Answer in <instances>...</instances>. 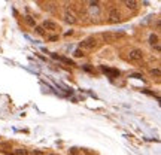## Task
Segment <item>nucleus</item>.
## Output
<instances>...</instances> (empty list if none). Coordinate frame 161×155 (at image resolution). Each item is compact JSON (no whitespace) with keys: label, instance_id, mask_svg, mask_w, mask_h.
I'll list each match as a JSON object with an SVG mask.
<instances>
[{"label":"nucleus","instance_id":"5","mask_svg":"<svg viewBox=\"0 0 161 155\" xmlns=\"http://www.w3.org/2000/svg\"><path fill=\"white\" fill-rule=\"evenodd\" d=\"M42 29H46V30H51V32H55L57 29H58V24L57 23H54V21H45L43 24H42Z\"/></svg>","mask_w":161,"mask_h":155},{"label":"nucleus","instance_id":"10","mask_svg":"<svg viewBox=\"0 0 161 155\" xmlns=\"http://www.w3.org/2000/svg\"><path fill=\"white\" fill-rule=\"evenodd\" d=\"M151 75L158 78V76H160V69H152V70H151Z\"/></svg>","mask_w":161,"mask_h":155},{"label":"nucleus","instance_id":"14","mask_svg":"<svg viewBox=\"0 0 161 155\" xmlns=\"http://www.w3.org/2000/svg\"><path fill=\"white\" fill-rule=\"evenodd\" d=\"M49 155H54V154H49Z\"/></svg>","mask_w":161,"mask_h":155},{"label":"nucleus","instance_id":"3","mask_svg":"<svg viewBox=\"0 0 161 155\" xmlns=\"http://www.w3.org/2000/svg\"><path fill=\"white\" fill-rule=\"evenodd\" d=\"M143 58V52L140 49H131L128 52V60L130 61H140Z\"/></svg>","mask_w":161,"mask_h":155},{"label":"nucleus","instance_id":"11","mask_svg":"<svg viewBox=\"0 0 161 155\" xmlns=\"http://www.w3.org/2000/svg\"><path fill=\"white\" fill-rule=\"evenodd\" d=\"M36 32H37L39 35H42V36L45 35V32H43V29H42V27H37V29H36Z\"/></svg>","mask_w":161,"mask_h":155},{"label":"nucleus","instance_id":"12","mask_svg":"<svg viewBox=\"0 0 161 155\" xmlns=\"http://www.w3.org/2000/svg\"><path fill=\"white\" fill-rule=\"evenodd\" d=\"M75 55H76V57H82V55H84V51H81V49H78V51L75 52Z\"/></svg>","mask_w":161,"mask_h":155},{"label":"nucleus","instance_id":"4","mask_svg":"<svg viewBox=\"0 0 161 155\" xmlns=\"http://www.w3.org/2000/svg\"><path fill=\"white\" fill-rule=\"evenodd\" d=\"M109 21L110 23H119L121 21V14H119L118 9H112L109 12Z\"/></svg>","mask_w":161,"mask_h":155},{"label":"nucleus","instance_id":"6","mask_svg":"<svg viewBox=\"0 0 161 155\" xmlns=\"http://www.w3.org/2000/svg\"><path fill=\"white\" fill-rule=\"evenodd\" d=\"M118 37H119V35H116V33H110V32L103 33V39H104L106 42H115Z\"/></svg>","mask_w":161,"mask_h":155},{"label":"nucleus","instance_id":"2","mask_svg":"<svg viewBox=\"0 0 161 155\" xmlns=\"http://www.w3.org/2000/svg\"><path fill=\"white\" fill-rule=\"evenodd\" d=\"M63 18H64V21H66L67 24H75V23L78 21V18H76L75 12H73V11H70V9H66V11H64Z\"/></svg>","mask_w":161,"mask_h":155},{"label":"nucleus","instance_id":"9","mask_svg":"<svg viewBox=\"0 0 161 155\" xmlns=\"http://www.w3.org/2000/svg\"><path fill=\"white\" fill-rule=\"evenodd\" d=\"M15 154L17 155H27V151L26 149H15Z\"/></svg>","mask_w":161,"mask_h":155},{"label":"nucleus","instance_id":"8","mask_svg":"<svg viewBox=\"0 0 161 155\" xmlns=\"http://www.w3.org/2000/svg\"><path fill=\"white\" fill-rule=\"evenodd\" d=\"M149 43H151L152 46L160 45V42H158V36H157V35H151V36H149Z\"/></svg>","mask_w":161,"mask_h":155},{"label":"nucleus","instance_id":"7","mask_svg":"<svg viewBox=\"0 0 161 155\" xmlns=\"http://www.w3.org/2000/svg\"><path fill=\"white\" fill-rule=\"evenodd\" d=\"M124 5H125L128 9H137V8H139V3L134 2V0H125Z\"/></svg>","mask_w":161,"mask_h":155},{"label":"nucleus","instance_id":"13","mask_svg":"<svg viewBox=\"0 0 161 155\" xmlns=\"http://www.w3.org/2000/svg\"><path fill=\"white\" fill-rule=\"evenodd\" d=\"M27 23H29V24H32V26H33V24H35V23H33V20H32V18H30V17H27Z\"/></svg>","mask_w":161,"mask_h":155},{"label":"nucleus","instance_id":"1","mask_svg":"<svg viewBox=\"0 0 161 155\" xmlns=\"http://www.w3.org/2000/svg\"><path fill=\"white\" fill-rule=\"evenodd\" d=\"M79 46H81V49L84 51H93L96 46H97V40L94 39V37H88V39H85V40H82L81 43H79Z\"/></svg>","mask_w":161,"mask_h":155}]
</instances>
